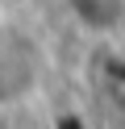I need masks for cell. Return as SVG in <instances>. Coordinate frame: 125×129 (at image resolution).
Instances as JSON below:
<instances>
[{"instance_id": "obj_1", "label": "cell", "mask_w": 125, "mask_h": 129, "mask_svg": "<svg viewBox=\"0 0 125 129\" xmlns=\"http://www.w3.org/2000/svg\"><path fill=\"white\" fill-rule=\"evenodd\" d=\"M67 9L92 34H113L125 25V0H67Z\"/></svg>"}]
</instances>
